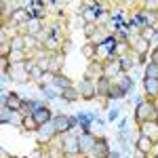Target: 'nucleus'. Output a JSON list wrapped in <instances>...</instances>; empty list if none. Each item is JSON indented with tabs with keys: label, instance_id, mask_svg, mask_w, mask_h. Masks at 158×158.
<instances>
[{
	"label": "nucleus",
	"instance_id": "nucleus-1",
	"mask_svg": "<svg viewBox=\"0 0 158 158\" xmlns=\"http://www.w3.org/2000/svg\"><path fill=\"white\" fill-rule=\"evenodd\" d=\"M137 118H139V120L154 122L156 120V108H154L152 103H141L139 110H137Z\"/></svg>",
	"mask_w": 158,
	"mask_h": 158
},
{
	"label": "nucleus",
	"instance_id": "nucleus-2",
	"mask_svg": "<svg viewBox=\"0 0 158 158\" xmlns=\"http://www.w3.org/2000/svg\"><path fill=\"white\" fill-rule=\"evenodd\" d=\"M53 124H55V131H57V133H65V131H70L72 124H76V120L70 118V116H57Z\"/></svg>",
	"mask_w": 158,
	"mask_h": 158
},
{
	"label": "nucleus",
	"instance_id": "nucleus-3",
	"mask_svg": "<svg viewBox=\"0 0 158 158\" xmlns=\"http://www.w3.org/2000/svg\"><path fill=\"white\" fill-rule=\"evenodd\" d=\"M32 116H34V120H36L38 124H40V127H42V124H47V122H51V112H49L47 108H44V106L36 108Z\"/></svg>",
	"mask_w": 158,
	"mask_h": 158
},
{
	"label": "nucleus",
	"instance_id": "nucleus-4",
	"mask_svg": "<svg viewBox=\"0 0 158 158\" xmlns=\"http://www.w3.org/2000/svg\"><path fill=\"white\" fill-rule=\"evenodd\" d=\"M6 103V108L13 110V112H17V110H23V101H21V97L19 95H15V93H11V95H6V99H4Z\"/></svg>",
	"mask_w": 158,
	"mask_h": 158
},
{
	"label": "nucleus",
	"instance_id": "nucleus-5",
	"mask_svg": "<svg viewBox=\"0 0 158 158\" xmlns=\"http://www.w3.org/2000/svg\"><path fill=\"white\" fill-rule=\"evenodd\" d=\"M78 146H80V150H82V152L93 150V148H95V139H93V135H91V133H85L80 139H78Z\"/></svg>",
	"mask_w": 158,
	"mask_h": 158
},
{
	"label": "nucleus",
	"instance_id": "nucleus-6",
	"mask_svg": "<svg viewBox=\"0 0 158 158\" xmlns=\"http://www.w3.org/2000/svg\"><path fill=\"white\" fill-rule=\"evenodd\" d=\"M93 152H95V156H97V158H108V143H106L103 139L95 141V148H93Z\"/></svg>",
	"mask_w": 158,
	"mask_h": 158
},
{
	"label": "nucleus",
	"instance_id": "nucleus-7",
	"mask_svg": "<svg viewBox=\"0 0 158 158\" xmlns=\"http://www.w3.org/2000/svg\"><path fill=\"white\" fill-rule=\"evenodd\" d=\"M63 150H65V152H70V154H76V152H80L78 139H72V137H68V139H65V143H63Z\"/></svg>",
	"mask_w": 158,
	"mask_h": 158
},
{
	"label": "nucleus",
	"instance_id": "nucleus-8",
	"mask_svg": "<svg viewBox=\"0 0 158 158\" xmlns=\"http://www.w3.org/2000/svg\"><path fill=\"white\" fill-rule=\"evenodd\" d=\"M11 21L13 23H25V21H27V13H25L23 9H17V11L11 15Z\"/></svg>",
	"mask_w": 158,
	"mask_h": 158
},
{
	"label": "nucleus",
	"instance_id": "nucleus-9",
	"mask_svg": "<svg viewBox=\"0 0 158 158\" xmlns=\"http://www.w3.org/2000/svg\"><path fill=\"white\" fill-rule=\"evenodd\" d=\"M146 91L148 95H158V80H154V78H146Z\"/></svg>",
	"mask_w": 158,
	"mask_h": 158
},
{
	"label": "nucleus",
	"instance_id": "nucleus-10",
	"mask_svg": "<svg viewBox=\"0 0 158 158\" xmlns=\"http://www.w3.org/2000/svg\"><path fill=\"white\" fill-rule=\"evenodd\" d=\"M154 124H156V120H154V122H146V124H143V135L150 137V139H152V137H156V139H158V129H154Z\"/></svg>",
	"mask_w": 158,
	"mask_h": 158
},
{
	"label": "nucleus",
	"instance_id": "nucleus-11",
	"mask_svg": "<svg viewBox=\"0 0 158 158\" xmlns=\"http://www.w3.org/2000/svg\"><path fill=\"white\" fill-rule=\"evenodd\" d=\"M137 148H139V152H141V154H146V152H150V150H152V139L143 135V137L139 139V143H137Z\"/></svg>",
	"mask_w": 158,
	"mask_h": 158
},
{
	"label": "nucleus",
	"instance_id": "nucleus-12",
	"mask_svg": "<svg viewBox=\"0 0 158 158\" xmlns=\"http://www.w3.org/2000/svg\"><path fill=\"white\" fill-rule=\"evenodd\" d=\"M97 93H101V95H108L110 93V85H108V76H101L97 82Z\"/></svg>",
	"mask_w": 158,
	"mask_h": 158
},
{
	"label": "nucleus",
	"instance_id": "nucleus-13",
	"mask_svg": "<svg viewBox=\"0 0 158 158\" xmlns=\"http://www.w3.org/2000/svg\"><path fill=\"white\" fill-rule=\"evenodd\" d=\"M53 82L59 85V86H63V89H72V82H70L65 76H61V74H55V76H53Z\"/></svg>",
	"mask_w": 158,
	"mask_h": 158
},
{
	"label": "nucleus",
	"instance_id": "nucleus-14",
	"mask_svg": "<svg viewBox=\"0 0 158 158\" xmlns=\"http://www.w3.org/2000/svg\"><path fill=\"white\" fill-rule=\"evenodd\" d=\"M154 36H156V30H154L152 25H146V27L141 30V40H148V42H150Z\"/></svg>",
	"mask_w": 158,
	"mask_h": 158
},
{
	"label": "nucleus",
	"instance_id": "nucleus-15",
	"mask_svg": "<svg viewBox=\"0 0 158 158\" xmlns=\"http://www.w3.org/2000/svg\"><path fill=\"white\" fill-rule=\"evenodd\" d=\"M53 133H57V131H55V124L47 122V124H42V127H40V135H42V137H51Z\"/></svg>",
	"mask_w": 158,
	"mask_h": 158
},
{
	"label": "nucleus",
	"instance_id": "nucleus-16",
	"mask_svg": "<svg viewBox=\"0 0 158 158\" xmlns=\"http://www.w3.org/2000/svg\"><path fill=\"white\" fill-rule=\"evenodd\" d=\"M146 78H154V80H158V65L156 63H150L148 65V70H146Z\"/></svg>",
	"mask_w": 158,
	"mask_h": 158
},
{
	"label": "nucleus",
	"instance_id": "nucleus-17",
	"mask_svg": "<svg viewBox=\"0 0 158 158\" xmlns=\"http://www.w3.org/2000/svg\"><path fill=\"white\" fill-rule=\"evenodd\" d=\"M118 70H120V61H112L108 68H106V74H108V76H114Z\"/></svg>",
	"mask_w": 158,
	"mask_h": 158
},
{
	"label": "nucleus",
	"instance_id": "nucleus-18",
	"mask_svg": "<svg viewBox=\"0 0 158 158\" xmlns=\"http://www.w3.org/2000/svg\"><path fill=\"white\" fill-rule=\"evenodd\" d=\"M38 30H40V21H38V19H30V21H27V32H30V34H36Z\"/></svg>",
	"mask_w": 158,
	"mask_h": 158
},
{
	"label": "nucleus",
	"instance_id": "nucleus-19",
	"mask_svg": "<svg viewBox=\"0 0 158 158\" xmlns=\"http://www.w3.org/2000/svg\"><path fill=\"white\" fill-rule=\"evenodd\" d=\"M124 95V91H122L120 86H114V89H110V93H108V97H112V99H118V97H122Z\"/></svg>",
	"mask_w": 158,
	"mask_h": 158
},
{
	"label": "nucleus",
	"instance_id": "nucleus-20",
	"mask_svg": "<svg viewBox=\"0 0 158 158\" xmlns=\"http://www.w3.org/2000/svg\"><path fill=\"white\" fill-rule=\"evenodd\" d=\"M61 95H63V99H68V101H72V99L78 97V93L72 91V89H63V91H61Z\"/></svg>",
	"mask_w": 158,
	"mask_h": 158
},
{
	"label": "nucleus",
	"instance_id": "nucleus-21",
	"mask_svg": "<svg viewBox=\"0 0 158 158\" xmlns=\"http://www.w3.org/2000/svg\"><path fill=\"white\" fill-rule=\"evenodd\" d=\"M36 127H38V122L34 120V116H27V118H25V129H27V131H34Z\"/></svg>",
	"mask_w": 158,
	"mask_h": 158
},
{
	"label": "nucleus",
	"instance_id": "nucleus-22",
	"mask_svg": "<svg viewBox=\"0 0 158 158\" xmlns=\"http://www.w3.org/2000/svg\"><path fill=\"white\" fill-rule=\"evenodd\" d=\"M44 47H47V49H51V51H55L57 47H59V40H55V38L51 36V38H47V42H44Z\"/></svg>",
	"mask_w": 158,
	"mask_h": 158
},
{
	"label": "nucleus",
	"instance_id": "nucleus-23",
	"mask_svg": "<svg viewBox=\"0 0 158 158\" xmlns=\"http://www.w3.org/2000/svg\"><path fill=\"white\" fill-rule=\"evenodd\" d=\"M9 112H11V110L6 108V106H4V108H2V112H0V122H2V124H4V122L9 120V116H11Z\"/></svg>",
	"mask_w": 158,
	"mask_h": 158
},
{
	"label": "nucleus",
	"instance_id": "nucleus-24",
	"mask_svg": "<svg viewBox=\"0 0 158 158\" xmlns=\"http://www.w3.org/2000/svg\"><path fill=\"white\" fill-rule=\"evenodd\" d=\"M148 51V40H141L139 38V42H137V53H146Z\"/></svg>",
	"mask_w": 158,
	"mask_h": 158
},
{
	"label": "nucleus",
	"instance_id": "nucleus-25",
	"mask_svg": "<svg viewBox=\"0 0 158 158\" xmlns=\"http://www.w3.org/2000/svg\"><path fill=\"white\" fill-rule=\"evenodd\" d=\"M13 49L15 51H21L23 49V38H15V40H13V44H11Z\"/></svg>",
	"mask_w": 158,
	"mask_h": 158
},
{
	"label": "nucleus",
	"instance_id": "nucleus-26",
	"mask_svg": "<svg viewBox=\"0 0 158 158\" xmlns=\"http://www.w3.org/2000/svg\"><path fill=\"white\" fill-rule=\"evenodd\" d=\"M82 53H85L86 57H89V55H95V47H93V44H85V47H82Z\"/></svg>",
	"mask_w": 158,
	"mask_h": 158
},
{
	"label": "nucleus",
	"instance_id": "nucleus-27",
	"mask_svg": "<svg viewBox=\"0 0 158 158\" xmlns=\"http://www.w3.org/2000/svg\"><path fill=\"white\" fill-rule=\"evenodd\" d=\"M120 89H122V91H124V93H127V89H131V80H129L127 76H124V78H122V80H120Z\"/></svg>",
	"mask_w": 158,
	"mask_h": 158
},
{
	"label": "nucleus",
	"instance_id": "nucleus-28",
	"mask_svg": "<svg viewBox=\"0 0 158 158\" xmlns=\"http://www.w3.org/2000/svg\"><path fill=\"white\" fill-rule=\"evenodd\" d=\"M120 68H122V70L131 68V59H129V57H120Z\"/></svg>",
	"mask_w": 158,
	"mask_h": 158
},
{
	"label": "nucleus",
	"instance_id": "nucleus-29",
	"mask_svg": "<svg viewBox=\"0 0 158 158\" xmlns=\"http://www.w3.org/2000/svg\"><path fill=\"white\" fill-rule=\"evenodd\" d=\"M85 34H86V36L95 34V25H93V23H91V25H85Z\"/></svg>",
	"mask_w": 158,
	"mask_h": 158
},
{
	"label": "nucleus",
	"instance_id": "nucleus-30",
	"mask_svg": "<svg viewBox=\"0 0 158 158\" xmlns=\"http://www.w3.org/2000/svg\"><path fill=\"white\" fill-rule=\"evenodd\" d=\"M11 61H21V51H15L11 55Z\"/></svg>",
	"mask_w": 158,
	"mask_h": 158
},
{
	"label": "nucleus",
	"instance_id": "nucleus-31",
	"mask_svg": "<svg viewBox=\"0 0 158 158\" xmlns=\"http://www.w3.org/2000/svg\"><path fill=\"white\" fill-rule=\"evenodd\" d=\"M146 9L148 11H154V9H158V2H146Z\"/></svg>",
	"mask_w": 158,
	"mask_h": 158
},
{
	"label": "nucleus",
	"instance_id": "nucleus-32",
	"mask_svg": "<svg viewBox=\"0 0 158 158\" xmlns=\"http://www.w3.org/2000/svg\"><path fill=\"white\" fill-rule=\"evenodd\" d=\"M152 63L158 65V49H154V53H152Z\"/></svg>",
	"mask_w": 158,
	"mask_h": 158
},
{
	"label": "nucleus",
	"instance_id": "nucleus-33",
	"mask_svg": "<svg viewBox=\"0 0 158 158\" xmlns=\"http://www.w3.org/2000/svg\"><path fill=\"white\" fill-rule=\"evenodd\" d=\"M93 17H95V15H93V11H86L85 13V19H91V21H93Z\"/></svg>",
	"mask_w": 158,
	"mask_h": 158
},
{
	"label": "nucleus",
	"instance_id": "nucleus-34",
	"mask_svg": "<svg viewBox=\"0 0 158 158\" xmlns=\"http://www.w3.org/2000/svg\"><path fill=\"white\" fill-rule=\"evenodd\" d=\"M0 53H2V55H6V53H9V44H2V49H0Z\"/></svg>",
	"mask_w": 158,
	"mask_h": 158
},
{
	"label": "nucleus",
	"instance_id": "nucleus-35",
	"mask_svg": "<svg viewBox=\"0 0 158 158\" xmlns=\"http://www.w3.org/2000/svg\"><path fill=\"white\" fill-rule=\"evenodd\" d=\"M42 158H51V156H42Z\"/></svg>",
	"mask_w": 158,
	"mask_h": 158
},
{
	"label": "nucleus",
	"instance_id": "nucleus-36",
	"mask_svg": "<svg viewBox=\"0 0 158 158\" xmlns=\"http://www.w3.org/2000/svg\"><path fill=\"white\" fill-rule=\"evenodd\" d=\"M139 158H143V154H141V156H139Z\"/></svg>",
	"mask_w": 158,
	"mask_h": 158
}]
</instances>
